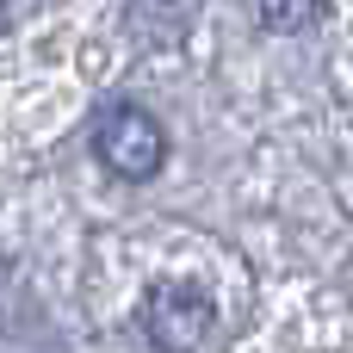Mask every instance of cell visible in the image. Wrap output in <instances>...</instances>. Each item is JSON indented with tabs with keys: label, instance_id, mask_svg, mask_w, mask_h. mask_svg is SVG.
Returning <instances> with one entry per match:
<instances>
[{
	"label": "cell",
	"instance_id": "3957f363",
	"mask_svg": "<svg viewBox=\"0 0 353 353\" xmlns=\"http://www.w3.org/2000/svg\"><path fill=\"white\" fill-rule=\"evenodd\" d=\"M254 6H261V25L267 31H304L323 0H254Z\"/></svg>",
	"mask_w": 353,
	"mask_h": 353
},
{
	"label": "cell",
	"instance_id": "7a4b0ae2",
	"mask_svg": "<svg viewBox=\"0 0 353 353\" xmlns=\"http://www.w3.org/2000/svg\"><path fill=\"white\" fill-rule=\"evenodd\" d=\"M143 329H149V341L161 353H199L211 341V329H217V304L186 279H161L143 298Z\"/></svg>",
	"mask_w": 353,
	"mask_h": 353
},
{
	"label": "cell",
	"instance_id": "6da1fadb",
	"mask_svg": "<svg viewBox=\"0 0 353 353\" xmlns=\"http://www.w3.org/2000/svg\"><path fill=\"white\" fill-rule=\"evenodd\" d=\"M93 149H99V161H105L118 180H149V174L168 161L161 124H155L143 105H130V99H118V105H105V112L93 118Z\"/></svg>",
	"mask_w": 353,
	"mask_h": 353
}]
</instances>
